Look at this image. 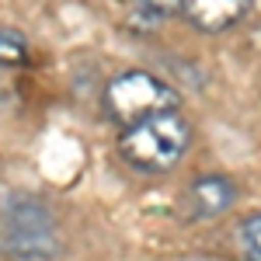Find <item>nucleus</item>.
<instances>
[{
  "label": "nucleus",
  "instance_id": "obj_1",
  "mask_svg": "<svg viewBox=\"0 0 261 261\" xmlns=\"http://www.w3.org/2000/svg\"><path fill=\"white\" fill-rule=\"evenodd\" d=\"M192 146V122L181 112H164L153 119L125 129L119 136V153L129 167L143 174H164L188 153Z\"/></svg>",
  "mask_w": 261,
  "mask_h": 261
},
{
  "label": "nucleus",
  "instance_id": "obj_2",
  "mask_svg": "<svg viewBox=\"0 0 261 261\" xmlns=\"http://www.w3.org/2000/svg\"><path fill=\"white\" fill-rule=\"evenodd\" d=\"M0 251L21 261H49L60 251L53 213L32 195H7L0 202Z\"/></svg>",
  "mask_w": 261,
  "mask_h": 261
},
{
  "label": "nucleus",
  "instance_id": "obj_3",
  "mask_svg": "<svg viewBox=\"0 0 261 261\" xmlns=\"http://www.w3.org/2000/svg\"><path fill=\"white\" fill-rule=\"evenodd\" d=\"M105 108L119 125L133 129L153 115L181 112V98L171 84L153 77L150 70H122L105 87Z\"/></svg>",
  "mask_w": 261,
  "mask_h": 261
},
{
  "label": "nucleus",
  "instance_id": "obj_4",
  "mask_svg": "<svg viewBox=\"0 0 261 261\" xmlns=\"http://www.w3.org/2000/svg\"><path fill=\"white\" fill-rule=\"evenodd\" d=\"M247 7H251V0H185L181 4V11L188 14V21L199 32H209V35L233 28L247 14Z\"/></svg>",
  "mask_w": 261,
  "mask_h": 261
},
{
  "label": "nucleus",
  "instance_id": "obj_5",
  "mask_svg": "<svg viewBox=\"0 0 261 261\" xmlns=\"http://www.w3.org/2000/svg\"><path fill=\"white\" fill-rule=\"evenodd\" d=\"M233 199H237V185H233L230 178H223V174H209V178H199L195 185H192L195 216H205V220L226 213V209L233 205Z\"/></svg>",
  "mask_w": 261,
  "mask_h": 261
},
{
  "label": "nucleus",
  "instance_id": "obj_6",
  "mask_svg": "<svg viewBox=\"0 0 261 261\" xmlns=\"http://www.w3.org/2000/svg\"><path fill=\"white\" fill-rule=\"evenodd\" d=\"M28 60V39L18 28H0V66H21Z\"/></svg>",
  "mask_w": 261,
  "mask_h": 261
},
{
  "label": "nucleus",
  "instance_id": "obj_7",
  "mask_svg": "<svg viewBox=\"0 0 261 261\" xmlns=\"http://www.w3.org/2000/svg\"><path fill=\"white\" fill-rule=\"evenodd\" d=\"M181 4H185V0H136V18L150 21V24H161V21L178 14Z\"/></svg>",
  "mask_w": 261,
  "mask_h": 261
},
{
  "label": "nucleus",
  "instance_id": "obj_8",
  "mask_svg": "<svg viewBox=\"0 0 261 261\" xmlns=\"http://www.w3.org/2000/svg\"><path fill=\"white\" fill-rule=\"evenodd\" d=\"M241 247L247 261H261V213L247 216L241 226Z\"/></svg>",
  "mask_w": 261,
  "mask_h": 261
}]
</instances>
